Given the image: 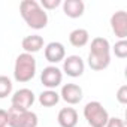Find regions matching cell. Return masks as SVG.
Here are the masks:
<instances>
[{
	"mask_svg": "<svg viewBox=\"0 0 127 127\" xmlns=\"http://www.w3.org/2000/svg\"><path fill=\"white\" fill-rule=\"evenodd\" d=\"M82 97H84V93L78 84H64L61 87L60 99H63L67 105H76L82 100Z\"/></svg>",
	"mask_w": 127,
	"mask_h": 127,
	"instance_id": "9",
	"label": "cell"
},
{
	"mask_svg": "<svg viewBox=\"0 0 127 127\" xmlns=\"http://www.w3.org/2000/svg\"><path fill=\"white\" fill-rule=\"evenodd\" d=\"M63 81V72L57 66H46L40 73V82L48 90L57 88Z\"/></svg>",
	"mask_w": 127,
	"mask_h": 127,
	"instance_id": "7",
	"label": "cell"
},
{
	"mask_svg": "<svg viewBox=\"0 0 127 127\" xmlns=\"http://www.w3.org/2000/svg\"><path fill=\"white\" fill-rule=\"evenodd\" d=\"M37 124H39L37 115L29 109V111H24V112H23L18 127H37Z\"/></svg>",
	"mask_w": 127,
	"mask_h": 127,
	"instance_id": "16",
	"label": "cell"
},
{
	"mask_svg": "<svg viewBox=\"0 0 127 127\" xmlns=\"http://www.w3.org/2000/svg\"><path fill=\"white\" fill-rule=\"evenodd\" d=\"M43 54H45L46 61L52 63V64H57V63H60L66 58V48L60 42H49L45 46Z\"/></svg>",
	"mask_w": 127,
	"mask_h": 127,
	"instance_id": "10",
	"label": "cell"
},
{
	"mask_svg": "<svg viewBox=\"0 0 127 127\" xmlns=\"http://www.w3.org/2000/svg\"><path fill=\"white\" fill-rule=\"evenodd\" d=\"M34 100H36V96L30 88H20L14 93L11 99V106L23 109V111H29L33 106Z\"/></svg>",
	"mask_w": 127,
	"mask_h": 127,
	"instance_id": "5",
	"label": "cell"
},
{
	"mask_svg": "<svg viewBox=\"0 0 127 127\" xmlns=\"http://www.w3.org/2000/svg\"><path fill=\"white\" fill-rule=\"evenodd\" d=\"M112 51H114V54H115V57H118V58H126L127 57V40L124 39V40H118L114 46H112Z\"/></svg>",
	"mask_w": 127,
	"mask_h": 127,
	"instance_id": "18",
	"label": "cell"
},
{
	"mask_svg": "<svg viewBox=\"0 0 127 127\" xmlns=\"http://www.w3.org/2000/svg\"><path fill=\"white\" fill-rule=\"evenodd\" d=\"M85 70V63L79 55H69L63 60V72L70 78L82 76Z\"/></svg>",
	"mask_w": 127,
	"mask_h": 127,
	"instance_id": "6",
	"label": "cell"
},
{
	"mask_svg": "<svg viewBox=\"0 0 127 127\" xmlns=\"http://www.w3.org/2000/svg\"><path fill=\"white\" fill-rule=\"evenodd\" d=\"M8 126V111L0 109V127H6Z\"/></svg>",
	"mask_w": 127,
	"mask_h": 127,
	"instance_id": "22",
	"label": "cell"
},
{
	"mask_svg": "<svg viewBox=\"0 0 127 127\" xmlns=\"http://www.w3.org/2000/svg\"><path fill=\"white\" fill-rule=\"evenodd\" d=\"M69 42L75 48H82L90 42V33L85 29H75L69 34Z\"/></svg>",
	"mask_w": 127,
	"mask_h": 127,
	"instance_id": "14",
	"label": "cell"
},
{
	"mask_svg": "<svg viewBox=\"0 0 127 127\" xmlns=\"http://www.w3.org/2000/svg\"><path fill=\"white\" fill-rule=\"evenodd\" d=\"M60 102V94L55 90H45L39 94V103L45 108H52Z\"/></svg>",
	"mask_w": 127,
	"mask_h": 127,
	"instance_id": "15",
	"label": "cell"
},
{
	"mask_svg": "<svg viewBox=\"0 0 127 127\" xmlns=\"http://www.w3.org/2000/svg\"><path fill=\"white\" fill-rule=\"evenodd\" d=\"M105 127H126V123L121 118H118V117H112V118L109 117V120H108Z\"/></svg>",
	"mask_w": 127,
	"mask_h": 127,
	"instance_id": "21",
	"label": "cell"
},
{
	"mask_svg": "<svg viewBox=\"0 0 127 127\" xmlns=\"http://www.w3.org/2000/svg\"><path fill=\"white\" fill-rule=\"evenodd\" d=\"M12 93V81L5 76L0 75V99H5Z\"/></svg>",
	"mask_w": 127,
	"mask_h": 127,
	"instance_id": "17",
	"label": "cell"
},
{
	"mask_svg": "<svg viewBox=\"0 0 127 127\" xmlns=\"http://www.w3.org/2000/svg\"><path fill=\"white\" fill-rule=\"evenodd\" d=\"M117 100L121 103V105H126L127 103V85H121L117 91Z\"/></svg>",
	"mask_w": 127,
	"mask_h": 127,
	"instance_id": "20",
	"label": "cell"
},
{
	"mask_svg": "<svg viewBox=\"0 0 127 127\" xmlns=\"http://www.w3.org/2000/svg\"><path fill=\"white\" fill-rule=\"evenodd\" d=\"M111 64V43L106 37L97 36L91 40L88 52V66L96 70H105Z\"/></svg>",
	"mask_w": 127,
	"mask_h": 127,
	"instance_id": "1",
	"label": "cell"
},
{
	"mask_svg": "<svg viewBox=\"0 0 127 127\" xmlns=\"http://www.w3.org/2000/svg\"><path fill=\"white\" fill-rule=\"evenodd\" d=\"M61 5H63V12L69 18H79L84 15L85 3L82 0H64Z\"/></svg>",
	"mask_w": 127,
	"mask_h": 127,
	"instance_id": "11",
	"label": "cell"
},
{
	"mask_svg": "<svg viewBox=\"0 0 127 127\" xmlns=\"http://www.w3.org/2000/svg\"><path fill=\"white\" fill-rule=\"evenodd\" d=\"M20 14L30 29L42 30L48 26V14L36 0H23L20 3Z\"/></svg>",
	"mask_w": 127,
	"mask_h": 127,
	"instance_id": "2",
	"label": "cell"
},
{
	"mask_svg": "<svg viewBox=\"0 0 127 127\" xmlns=\"http://www.w3.org/2000/svg\"><path fill=\"white\" fill-rule=\"evenodd\" d=\"M57 121L60 127H76L78 124V112L75 108H63L57 115Z\"/></svg>",
	"mask_w": 127,
	"mask_h": 127,
	"instance_id": "12",
	"label": "cell"
},
{
	"mask_svg": "<svg viewBox=\"0 0 127 127\" xmlns=\"http://www.w3.org/2000/svg\"><path fill=\"white\" fill-rule=\"evenodd\" d=\"M45 42H43V37L39 36V34H30V36H26L21 42V46L24 49V52L27 54H34V52H39L42 48H43Z\"/></svg>",
	"mask_w": 127,
	"mask_h": 127,
	"instance_id": "13",
	"label": "cell"
},
{
	"mask_svg": "<svg viewBox=\"0 0 127 127\" xmlns=\"http://www.w3.org/2000/svg\"><path fill=\"white\" fill-rule=\"evenodd\" d=\"M39 5L42 6L43 11H52V9L58 8L61 5V2H60V0H42Z\"/></svg>",
	"mask_w": 127,
	"mask_h": 127,
	"instance_id": "19",
	"label": "cell"
},
{
	"mask_svg": "<svg viewBox=\"0 0 127 127\" xmlns=\"http://www.w3.org/2000/svg\"><path fill=\"white\" fill-rule=\"evenodd\" d=\"M36 58L32 54L23 52L17 57L15 66H14V78L17 82H29L36 75Z\"/></svg>",
	"mask_w": 127,
	"mask_h": 127,
	"instance_id": "3",
	"label": "cell"
},
{
	"mask_svg": "<svg viewBox=\"0 0 127 127\" xmlns=\"http://www.w3.org/2000/svg\"><path fill=\"white\" fill-rule=\"evenodd\" d=\"M111 29L120 40H124L127 37V12L126 11H117L112 14Z\"/></svg>",
	"mask_w": 127,
	"mask_h": 127,
	"instance_id": "8",
	"label": "cell"
},
{
	"mask_svg": "<svg viewBox=\"0 0 127 127\" xmlns=\"http://www.w3.org/2000/svg\"><path fill=\"white\" fill-rule=\"evenodd\" d=\"M84 118L90 127H105L109 120V114L100 102L93 100L84 106Z\"/></svg>",
	"mask_w": 127,
	"mask_h": 127,
	"instance_id": "4",
	"label": "cell"
}]
</instances>
